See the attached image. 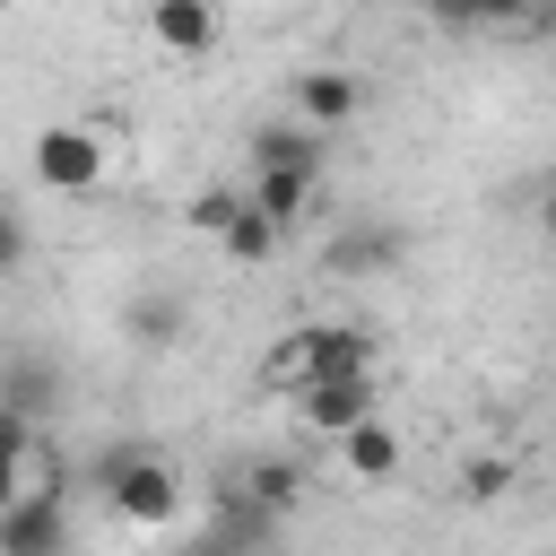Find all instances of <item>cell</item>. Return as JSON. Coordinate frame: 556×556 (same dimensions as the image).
Here are the masks:
<instances>
[{"label":"cell","mask_w":556,"mask_h":556,"mask_svg":"<svg viewBox=\"0 0 556 556\" xmlns=\"http://www.w3.org/2000/svg\"><path fill=\"white\" fill-rule=\"evenodd\" d=\"M252 165H313V174H321V130H304V122H261V130H252Z\"/></svg>","instance_id":"obj_11"},{"label":"cell","mask_w":556,"mask_h":556,"mask_svg":"<svg viewBox=\"0 0 556 556\" xmlns=\"http://www.w3.org/2000/svg\"><path fill=\"white\" fill-rule=\"evenodd\" d=\"M96 495L122 513V521H139V530H165L174 513H182V478H174V460L165 452H148V443H113V452H96Z\"/></svg>","instance_id":"obj_2"},{"label":"cell","mask_w":556,"mask_h":556,"mask_svg":"<svg viewBox=\"0 0 556 556\" xmlns=\"http://www.w3.org/2000/svg\"><path fill=\"white\" fill-rule=\"evenodd\" d=\"M243 495H252V513H295L304 469H295V460H252V469H243Z\"/></svg>","instance_id":"obj_13"},{"label":"cell","mask_w":556,"mask_h":556,"mask_svg":"<svg viewBox=\"0 0 556 556\" xmlns=\"http://www.w3.org/2000/svg\"><path fill=\"white\" fill-rule=\"evenodd\" d=\"M400 252H408V235L400 226H356V235H339L330 243V269H400Z\"/></svg>","instance_id":"obj_10"},{"label":"cell","mask_w":556,"mask_h":556,"mask_svg":"<svg viewBox=\"0 0 556 556\" xmlns=\"http://www.w3.org/2000/svg\"><path fill=\"white\" fill-rule=\"evenodd\" d=\"M26 252H35V235H26V217L0 200V278H17V269H26Z\"/></svg>","instance_id":"obj_18"},{"label":"cell","mask_w":556,"mask_h":556,"mask_svg":"<svg viewBox=\"0 0 556 556\" xmlns=\"http://www.w3.org/2000/svg\"><path fill=\"white\" fill-rule=\"evenodd\" d=\"M348 374H374V330H356V321H295V330H278L269 356H261V382H269V391L348 382Z\"/></svg>","instance_id":"obj_1"},{"label":"cell","mask_w":556,"mask_h":556,"mask_svg":"<svg viewBox=\"0 0 556 556\" xmlns=\"http://www.w3.org/2000/svg\"><path fill=\"white\" fill-rule=\"evenodd\" d=\"M35 182L87 200V191L104 182V139H96L87 122H52V130H35Z\"/></svg>","instance_id":"obj_3"},{"label":"cell","mask_w":556,"mask_h":556,"mask_svg":"<svg viewBox=\"0 0 556 556\" xmlns=\"http://www.w3.org/2000/svg\"><path fill=\"white\" fill-rule=\"evenodd\" d=\"M339 460H348L356 486H382V478H400V434H391L382 417H356V426L339 434Z\"/></svg>","instance_id":"obj_9"},{"label":"cell","mask_w":556,"mask_h":556,"mask_svg":"<svg viewBox=\"0 0 556 556\" xmlns=\"http://www.w3.org/2000/svg\"><path fill=\"white\" fill-rule=\"evenodd\" d=\"M130 330H139V348H174L182 339V304L174 295H148V304H130Z\"/></svg>","instance_id":"obj_16"},{"label":"cell","mask_w":556,"mask_h":556,"mask_svg":"<svg viewBox=\"0 0 556 556\" xmlns=\"http://www.w3.org/2000/svg\"><path fill=\"white\" fill-rule=\"evenodd\" d=\"M165 556H235L226 539H182V547H165Z\"/></svg>","instance_id":"obj_22"},{"label":"cell","mask_w":556,"mask_h":556,"mask_svg":"<svg viewBox=\"0 0 556 556\" xmlns=\"http://www.w3.org/2000/svg\"><path fill=\"white\" fill-rule=\"evenodd\" d=\"M0 556H70V495L17 486V504L0 513Z\"/></svg>","instance_id":"obj_4"},{"label":"cell","mask_w":556,"mask_h":556,"mask_svg":"<svg viewBox=\"0 0 556 556\" xmlns=\"http://www.w3.org/2000/svg\"><path fill=\"white\" fill-rule=\"evenodd\" d=\"M356 113H365V87H356L348 70H295V122H304V130L330 139V130H348Z\"/></svg>","instance_id":"obj_6"},{"label":"cell","mask_w":556,"mask_h":556,"mask_svg":"<svg viewBox=\"0 0 556 556\" xmlns=\"http://www.w3.org/2000/svg\"><path fill=\"white\" fill-rule=\"evenodd\" d=\"M235 200H243V191H200V200H191V226H200V235H217V226L235 217Z\"/></svg>","instance_id":"obj_19"},{"label":"cell","mask_w":556,"mask_h":556,"mask_svg":"<svg viewBox=\"0 0 556 556\" xmlns=\"http://www.w3.org/2000/svg\"><path fill=\"white\" fill-rule=\"evenodd\" d=\"M26 452H35V426L17 408H0V460H26Z\"/></svg>","instance_id":"obj_20"},{"label":"cell","mask_w":556,"mask_h":556,"mask_svg":"<svg viewBox=\"0 0 556 556\" xmlns=\"http://www.w3.org/2000/svg\"><path fill=\"white\" fill-rule=\"evenodd\" d=\"M0 408H17V417L35 426V417L52 408V374H43V365H9V374H0Z\"/></svg>","instance_id":"obj_15"},{"label":"cell","mask_w":556,"mask_h":556,"mask_svg":"<svg viewBox=\"0 0 556 556\" xmlns=\"http://www.w3.org/2000/svg\"><path fill=\"white\" fill-rule=\"evenodd\" d=\"M217 35H226L217 0H148V43H156V52H174V61H208Z\"/></svg>","instance_id":"obj_5"},{"label":"cell","mask_w":556,"mask_h":556,"mask_svg":"<svg viewBox=\"0 0 556 556\" xmlns=\"http://www.w3.org/2000/svg\"><path fill=\"white\" fill-rule=\"evenodd\" d=\"M313 191H321V174H313V165H261V174H252V191H243V208H261V217L287 235L295 217H313Z\"/></svg>","instance_id":"obj_8"},{"label":"cell","mask_w":556,"mask_h":556,"mask_svg":"<svg viewBox=\"0 0 556 556\" xmlns=\"http://www.w3.org/2000/svg\"><path fill=\"white\" fill-rule=\"evenodd\" d=\"M217 252H226V261H235V269H261V261H269V252H278V226H269V217H261V208H243V200H235V217H226V226H217Z\"/></svg>","instance_id":"obj_12"},{"label":"cell","mask_w":556,"mask_h":556,"mask_svg":"<svg viewBox=\"0 0 556 556\" xmlns=\"http://www.w3.org/2000/svg\"><path fill=\"white\" fill-rule=\"evenodd\" d=\"M17 486H26V460H0V513L17 504Z\"/></svg>","instance_id":"obj_21"},{"label":"cell","mask_w":556,"mask_h":556,"mask_svg":"<svg viewBox=\"0 0 556 556\" xmlns=\"http://www.w3.org/2000/svg\"><path fill=\"white\" fill-rule=\"evenodd\" d=\"M391 9H417V17H434V9H443V0H391Z\"/></svg>","instance_id":"obj_23"},{"label":"cell","mask_w":556,"mask_h":556,"mask_svg":"<svg viewBox=\"0 0 556 556\" xmlns=\"http://www.w3.org/2000/svg\"><path fill=\"white\" fill-rule=\"evenodd\" d=\"M434 26H539V0H443L434 9Z\"/></svg>","instance_id":"obj_14"},{"label":"cell","mask_w":556,"mask_h":556,"mask_svg":"<svg viewBox=\"0 0 556 556\" xmlns=\"http://www.w3.org/2000/svg\"><path fill=\"white\" fill-rule=\"evenodd\" d=\"M504 486H513V460H504V452H486V460L460 469V495H469V504H495Z\"/></svg>","instance_id":"obj_17"},{"label":"cell","mask_w":556,"mask_h":556,"mask_svg":"<svg viewBox=\"0 0 556 556\" xmlns=\"http://www.w3.org/2000/svg\"><path fill=\"white\" fill-rule=\"evenodd\" d=\"M295 408H304V426H313V434H330V443H339L356 417H382V408H374V374H348V382H304V391H295Z\"/></svg>","instance_id":"obj_7"}]
</instances>
